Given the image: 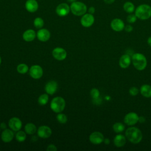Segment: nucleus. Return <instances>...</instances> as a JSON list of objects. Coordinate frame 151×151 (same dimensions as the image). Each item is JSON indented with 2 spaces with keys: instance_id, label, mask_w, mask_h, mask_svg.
Returning a JSON list of instances; mask_svg holds the SVG:
<instances>
[{
  "instance_id": "obj_1",
  "label": "nucleus",
  "mask_w": 151,
  "mask_h": 151,
  "mask_svg": "<svg viewBox=\"0 0 151 151\" xmlns=\"http://www.w3.org/2000/svg\"><path fill=\"white\" fill-rule=\"evenodd\" d=\"M126 139L132 143L137 144L140 143L143 138V134L141 130L136 127H130L125 132Z\"/></svg>"
},
{
  "instance_id": "obj_2",
  "label": "nucleus",
  "mask_w": 151,
  "mask_h": 151,
  "mask_svg": "<svg viewBox=\"0 0 151 151\" xmlns=\"http://www.w3.org/2000/svg\"><path fill=\"white\" fill-rule=\"evenodd\" d=\"M134 14L141 20H146L151 17V6L148 4H141L134 11Z\"/></svg>"
},
{
  "instance_id": "obj_3",
  "label": "nucleus",
  "mask_w": 151,
  "mask_h": 151,
  "mask_svg": "<svg viewBox=\"0 0 151 151\" xmlns=\"http://www.w3.org/2000/svg\"><path fill=\"white\" fill-rule=\"evenodd\" d=\"M132 62L136 69L139 71H142L147 66V59L146 57L141 53H134L133 54Z\"/></svg>"
},
{
  "instance_id": "obj_4",
  "label": "nucleus",
  "mask_w": 151,
  "mask_h": 151,
  "mask_svg": "<svg viewBox=\"0 0 151 151\" xmlns=\"http://www.w3.org/2000/svg\"><path fill=\"white\" fill-rule=\"evenodd\" d=\"M70 11L76 16H82L86 13L87 7L84 3L76 1L71 4Z\"/></svg>"
},
{
  "instance_id": "obj_5",
  "label": "nucleus",
  "mask_w": 151,
  "mask_h": 151,
  "mask_svg": "<svg viewBox=\"0 0 151 151\" xmlns=\"http://www.w3.org/2000/svg\"><path fill=\"white\" fill-rule=\"evenodd\" d=\"M65 106V100L61 97H55L52 99L50 103V107L51 110L57 113L63 111Z\"/></svg>"
},
{
  "instance_id": "obj_6",
  "label": "nucleus",
  "mask_w": 151,
  "mask_h": 151,
  "mask_svg": "<svg viewBox=\"0 0 151 151\" xmlns=\"http://www.w3.org/2000/svg\"><path fill=\"white\" fill-rule=\"evenodd\" d=\"M139 116L135 112H129L124 117V123L128 126H133L139 121Z\"/></svg>"
},
{
  "instance_id": "obj_7",
  "label": "nucleus",
  "mask_w": 151,
  "mask_h": 151,
  "mask_svg": "<svg viewBox=\"0 0 151 151\" xmlns=\"http://www.w3.org/2000/svg\"><path fill=\"white\" fill-rule=\"evenodd\" d=\"M70 11V6L68 5L67 3H61L58 5L55 9L56 14L59 17H65L67 15Z\"/></svg>"
},
{
  "instance_id": "obj_8",
  "label": "nucleus",
  "mask_w": 151,
  "mask_h": 151,
  "mask_svg": "<svg viewBox=\"0 0 151 151\" xmlns=\"http://www.w3.org/2000/svg\"><path fill=\"white\" fill-rule=\"evenodd\" d=\"M94 22V17L93 14L90 13H86L83 15H82L80 23L81 25L84 27L88 28L90 27Z\"/></svg>"
},
{
  "instance_id": "obj_9",
  "label": "nucleus",
  "mask_w": 151,
  "mask_h": 151,
  "mask_svg": "<svg viewBox=\"0 0 151 151\" xmlns=\"http://www.w3.org/2000/svg\"><path fill=\"white\" fill-rule=\"evenodd\" d=\"M29 75L34 79L40 78L43 75V70L39 65H33L29 69Z\"/></svg>"
},
{
  "instance_id": "obj_10",
  "label": "nucleus",
  "mask_w": 151,
  "mask_h": 151,
  "mask_svg": "<svg viewBox=\"0 0 151 151\" xmlns=\"http://www.w3.org/2000/svg\"><path fill=\"white\" fill-rule=\"evenodd\" d=\"M104 139L103 134L100 132H94L89 136L90 142L94 145H99L103 142Z\"/></svg>"
},
{
  "instance_id": "obj_11",
  "label": "nucleus",
  "mask_w": 151,
  "mask_h": 151,
  "mask_svg": "<svg viewBox=\"0 0 151 151\" xmlns=\"http://www.w3.org/2000/svg\"><path fill=\"white\" fill-rule=\"evenodd\" d=\"M111 28L116 32H120L124 29L125 25L123 20L120 18H114L110 22Z\"/></svg>"
},
{
  "instance_id": "obj_12",
  "label": "nucleus",
  "mask_w": 151,
  "mask_h": 151,
  "mask_svg": "<svg viewBox=\"0 0 151 151\" xmlns=\"http://www.w3.org/2000/svg\"><path fill=\"white\" fill-rule=\"evenodd\" d=\"M52 54L55 59L59 61L64 60L67 57L66 51L61 47L55 48L52 51Z\"/></svg>"
},
{
  "instance_id": "obj_13",
  "label": "nucleus",
  "mask_w": 151,
  "mask_h": 151,
  "mask_svg": "<svg viewBox=\"0 0 151 151\" xmlns=\"http://www.w3.org/2000/svg\"><path fill=\"white\" fill-rule=\"evenodd\" d=\"M8 126L13 131L18 132L20 130L22 127V122L19 118L14 117L9 119L8 122Z\"/></svg>"
},
{
  "instance_id": "obj_14",
  "label": "nucleus",
  "mask_w": 151,
  "mask_h": 151,
  "mask_svg": "<svg viewBox=\"0 0 151 151\" xmlns=\"http://www.w3.org/2000/svg\"><path fill=\"white\" fill-rule=\"evenodd\" d=\"M52 131L50 127L47 126H41L37 130V134L38 137L42 139H47L51 135Z\"/></svg>"
},
{
  "instance_id": "obj_15",
  "label": "nucleus",
  "mask_w": 151,
  "mask_h": 151,
  "mask_svg": "<svg viewBox=\"0 0 151 151\" xmlns=\"http://www.w3.org/2000/svg\"><path fill=\"white\" fill-rule=\"evenodd\" d=\"M51 34L50 31L45 28H41L37 32V38L42 42L48 41L50 38Z\"/></svg>"
},
{
  "instance_id": "obj_16",
  "label": "nucleus",
  "mask_w": 151,
  "mask_h": 151,
  "mask_svg": "<svg viewBox=\"0 0 151 151\" xmlns=\"http://www.w3.org/2000/svg\"><path fill=\"white\" fill-rule=\"evenodd\" d=\"M14 137V133L11 129H5L1 133V139L5 143H9L12 141Z\"/></svg>"
},
{
  "instance_id": "obj_17",
  "label": "nucleus",
  "mask_w": 151,
  "mask_h": 151,
  "mask_svg": "<svg viewBox=\"0 0 151 151\" xmlns=\"http://www.w3.org/2000/svg\"><path fill=\"white\" fill-rule=\"evenodd\" d=\"M58 88V84L55 81H50L45 86V90L48 94H54Z\"/></svg>"
},
{
  "instance_id": "obj_18",
  "label": "nucleus",
  "mask_w": 151,
  "mask_h": 151,
  "mask_svg": "<svg viewBox=\"0 0 151 151\" xmlns=\"http://www.w3.org/2000/svg\"><path fill=\"white\" fill-rule=\"evenodd\" d=\"M25 7L29 12L33 13L38 9V4L36 0H27L25 4Z\"/></svg>"
},
{
  "instance_id": "obj_19",
  "label": "nucleus",
  "mask_w": 151,
  "mask_h": 151,
  "mask_svg": "<svg viewBox=\"0 0 151 151\" xmlns=\"http://www.w3.org/2000/svg\"><path fill=\"white\" fill-rule=\"evenodd\" d=\"M132 62V58L128 54L122 55L119 61V64L120 67L122 68H127L129 67Z\"/></svg>"
},
{
  "instance_id": "obj_20",
  "label": "nucleus",
  "mask_w": 151,
  "mask_h": 151,
  "mask_svg": "<svg viewBox=\"0 0 151 151\" xmlns=\"http://www.w3.org/2000/svg\"><path fill=\"white\" fill-rule=\"evenodd\" d=\"M126 137L121 133H118L113 139V143L117 147H122L124 146L126 142Z\"/></svg>"
},
{
  "instance_id": "obj_21",
  "label": "nucleus",
  "mask_w": 151,
  "mask_h": 151,
  "mask_svg": "<svg viewBox=\"0 0 151 151\" xmlns=\"http://www.w3.org/2000/svg\"><path fill=\"white\" fill-rule=\"evenodd\" d=\"M37 36V34L35 33V31L34 29H29L26 30L22 35V38L24 40L27 42H31L33 41L35 37Z\"/></svg>"
},
{
  "instance_id": "obj_22",
  "label": "nucleus",
  "mask_w": 151,
  "mask_h": 151,
  "mask_svg": "<svg viewBox=\"0 0 151 151\" xmlns=\"http://www.w3.org/2000/svg\"><path fill=\"white\" fill-rule=\"evenodd\" d=\"M140 93L145 97H151V86L147 84H143L140 87Z\"/></svg>"
},
{
  "instance_id": "obj_23",
  "label": "nucleus",
  "mask_w": 151,
  "mask_h": 151,
  "mask_svg": "<svg viewBox=\"0 0 151 151\" xmlns=\"http://www.w3.org/2000/svg\"><path fill=\"white\" fill-rule=\"evenodd\" d=\"M123 8L124 11L128 14H132L135 11L134 5L130 1L125 2L123 5Z\"/></svg>"
},
{
  "instance_id": "obj_24",
  "label": "nucleus",
  "mask_w": 151,
  "mask_h": 151,
  "mask_svg": "<svg viewBox=\"0 0 151 151\" xmlns=\"http://www.w3.org/2000/svg\"><path fill=\"white\" fill-rule=\"evenodd\" d=\"M25 132L26 133L28 134H34L37 132V127L36 126L32 123H27L24 127Z\"/></svg>"
},
{
  "instance_id": "obj_25",
  "label": "nucleus",
  "mask_w": 151,
  "mask_h": 151,
  "mask_svg": "<svg viewBox=\"0 0 151 151\" xmlns=\"http://www.w3.org/2000/svg\"><path fill=\"white\" fill-rule=\"evenodd\" d=\"M125 129V126L121 122H116L113 125V130L114 132L118 134L122 133Z\"/></svg>"
},
{
  "instance_id": "obj_26",
  "label": "nucleus",
  "mask_w": 151,
  "mask_h": 151,
  "mask_svg": "<svg viewBox=\"0 0 151 151\" xmlns=\"http://www.w3.org/2000/svg\"><path fill=\"white\" fill-rule=\"evenodd\" d=\"M27 135L26 133L24 131L19 130L15 134V139L19 142H23L26 139Z\"/></svg>"
},
{
  "instance_id": "obj_27",
  "label": "nucleus",
  "mask_w": 151,
  "mask_h": 151,
  "mask_svg": "<svg viewBox=\"0 0 151 151\" xmlns=\"http://www.w3.org/2000/svg\"><path fill=\"white\" fill-rule=\"evenodd\" d=\"M48 99H49V97H48V95L47 93L42 94L38 97V102L39 104H40L41 106H44L47 104V103L48 101Z\"/></svg>"
},
{
  "instance_id": "obj_28",
  "label": "nucleus",
  "mask_w": 151,
  "mask_h": 151,
  "mask_svg": "<svg viewBox=\"0 0 151 151\" xmlns=\"http://www.w3.org/2000/svg\"><path fill=\"white\" fill-rule=\"evenodd\" d=\"M34 26L37 29H41L44 25V20L40 17H37L34 20Z\"/></svg>"
},
{
  "instance_id": "obj_29",
  "label": "nucleus",
  "mask_w": 151,
  "mask_h": 151,
  "mask_svg": "<svg viewBox=\"0 0 151 151\" xmlns=\"http://www.w3.org/2000/svg\"><path fill=\"white\" fill-rule=\"evenodd\" d=\"M17 70L20 74H25L28 71V67L25 64H19L17 67Z\"/></svg>"
},
{
  "instance_id": "obj_30",
  "label": "nucleus",
  "mask_w": 151,
  "mask_h": 151,
  "mask_svg": "<svg viewBox=\"0 0 151 151\" xmlns=\"http://www.w3.org/2000/svg\"><path fill=\"white\" fill-rule=\"evenodd\" d=\"M57 119L58 122L61 124L66 123L67 122V120H68L67 117L65 114H64L63 113H59L57 115Z\"/></svg>"
},
{
  "instance_id": "obj_31",
  "label": "nucleus",
  "mask_w": 151,
  "mask_h": 151,
  "mask_svg": "<svg viewBox=\"0 0 151 151\" xmlns=\"http://www.w3.org/2000/svg\"><path fill=\"white\" fill-rule=\"evenodd\" d=\"M90 96L91 97L94 99H97L100 96V91L99 90L96 88H93L90 91Z\"/></svg>"
},
{
  "instance_id": "obj_32",
  "label": "nucleus",
  "mask_w": 151,
  "mask_h": 151,
  "mask_svg": "<svg viewBox=\"0 0 151 151\" xmlns=\"http://www.w3.org/2000/svg\"><path fill=\"white\" fill-rule=\"evenodd\" d=\"M137 17L136 16L135 14H133V13L132 14H129L126 18V20L127 21V22H129V24H133L134 23L136 20H137Z\"/></svg>"
},
{
  "instance_id": "obj_33",
  "label": "nucleus",
  "mask_w": 151,
  "mask_h": 151,
  "mask_svg": "<svg viewBox=\"0 0 151 151\" xmlns=\"http://www.w3.org/2000/svg\"><path fill=\"white\" fill-rule=\"evenodd\" d=\"M139 91H140V90H139L138 88H137L136 87H134V86L130 87L129 90L130 95L132 96H137L139 94Z\"/></svg>"
},
{
  "instance_id": "obj_34",
  "label": "nucleus",
  "mask_w": 151,
  "mask_h": 151,
  "mask_svg": "<svg viewBox=\"0 0 151 151\" xmlns=\"http://www.w3.org/2000/svg\"><path fill=\"white\" fill-rule=\"evenodd\" d=\"M47 151H57V147L54 145L50 144V145H49L47 146Z\"/></svg>"
},
{
  "instance_id": "obj_35",
  "label": "nucleus",
  "mask_w": 151,
  "mask_h": 151,
  "mask_svg": "<svg viewBox=\"0 0 151 151\" xmlns=\"http://www.w3.org/2000/svg\"><path fill=\"white\" fill-rule=\"evenodd\" d=\"M124 29L125 30V31H126L127 32H130L133 30V27L131 25L128 24V25H125Z\"/></svg>"
},
{
  "instance_id": "obj_36",
  "label": "nucleus",
  "mask_w": 151,
  "mask_h": 151,
  "mask_svg": "<svg viewBox=\"0 0 151 151\" xmlns=\"http://www.w3.org/2000/svg\"><path fill=\"white\" fill-rule=\"evenodd\" d=\"M88 12L91 14H93L95 12V8L94 6H90L88 9Z\"/></svg>"
},
{
  "instance_id": "obj_37",
  "label": "nucleus",
  "mask_w": 151,
  "mask_h": 151,
  "mask_svg": "<svg viewBox=\"0 0 151 151\" xmlns=\"http://www.w3.org/2000/svg\"><path fill=\"white\" fill-rule=\"evenodd\" d=\"M146 122V119L144 116H139V121L138 122H140V123H143Z\"/></svg>"
},
{
  "instance_id": "obj_38",
  "label": "nucleus",
  "mask_w": 151,
  "mask_h": 151,
  "mask_svg": "<svg viewBox=\"0 0 151 151\" xmlns=\"http://www.w3.org/2000/svg\"><path fill=\"white\" fill-rule=\"evenodd\" d=\"M0 127H1V128L2 129H6V124H5V123H4V122H2V123H1V124H0Z\"/></svg>"
},
{
  "instance_id": "obj_39",
  "label": "nucleus",
  "mask_w": 151,
  "mask_h": 151,
  "mask_svg": "<svg viewBox=\"0 0 151 151\" xmlns=\"http://www.w3.org/2000/svg\"><path fill=\"white\" fill-rule=\"evenodd\" d=\"M115 0H104V2L107 4H111L114 2Z\"/></svg>"
},
{
  "instance_id": "obj_40",
  "label": "nucleus",
  "mask_w": 151,
  "mask_h": 151,
  "mask_svg": "<svg viewBox=\"0 0 151 151\" xmlns=\"http://www.w3.org/2000/svg\"><path fill=\"white\" fill-rule=\"evenodd\" d=\"M103 142H104L106 145H109V144L110 143V139H108V138H105V139H104V140H103Z\"/></svg>"
},
{
  "instance_id": "obj_41",
  "label": "nucleus",
  "mask_w": 151,
  "mask_h": 151,
  "mask_svg": "<svg viewBox=\"0 0 151 151\" xmlns=\"http://www.w3.org/2000/svg\"><path fill=\"white\" fill-rule=\"evenodd\" d=\"M31 140L32 142H36L38 140V137H37V136H32Z\"/></svg>"
},
{
  "instance_id": "obj_42",
  "label": "nucleus",
  "mask_w": 151,
  "mask_h": 151,
  "mask_svg": "<svg viewBox=\"0 0 151 151\" xmlns=\"http://www.w3.org/2000/svg\"><path fill=\"white\" fill-rule=\"evenodd\" d=\"M147 44L151 47V36L149 37L147 40Z\"/></svg>"
},
{
  "instance_id": "obj_43",
  "label": "nucleus",
  "mask_w": 151,
  "mask_h": 151,
  "mask_svg": "<svg viewBox=\"0 0 151 151\" xmlns=\"http://www.w3.org/2000/svg\"><path fill=\"white\" fill-rule=\"evenodd\" d=\"M77 1V0H67V2H70L71 4L73 3V2H75V1Z\"/></svg>"
},
{
  "instance_id": "obj_44",
  "label": "nucleus",
  "mask_w": 151,
  "mask_h": 151,
  "mask_svg": "<svg viewBox=\"0 0 151 151\" xmlns=\"http://www.w3.org/2000/svg\"><path fill=\"white\" fill-rule=\"evenodd\" d=\"M1 57H0V65H1Z\"/></svg>"
},
{
  "instance_id": "obj_45",
  "label": "nucleus",
  "mask_w": 151,
  "mask_h": 151,
  "mask_svg": "<svg viewBox=\"0 0 151 151\" xmlns=\"http://www.w3.org/2000/svg\"><path fill=\"white\" fill-rule=\"evenodd\" d=\"M1 127H0V131H1Z\"/></svg>"
}]
</instances>
